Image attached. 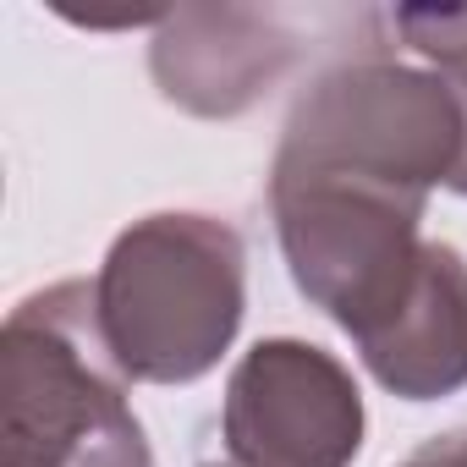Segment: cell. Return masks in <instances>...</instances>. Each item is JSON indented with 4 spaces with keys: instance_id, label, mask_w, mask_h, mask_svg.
Wrapping results in <instances>:
<instances>
[{
    "instance_id": "cell-1",
    "label": "cell",
    "mask_w": 467,
    "mask_h": 467,
    "mask_svg": "<svg viewBox=\"0 0 467 467\" xmlns=\"http://www.w3.org/2000/svg\"><path fill=\"white\" fill-rule=\"evenodd\" d=\"M94 314L127 379H203L248 314V248L237 225L198 209L132 220L94 275Z\"/></svg>"
},
{
    "instance_id": "cell-2",
    "label": "cell",
    "mask_w": 467,
    "mask_h": 467,
    "mask_svg": "<svg viewBox=\"0 0 467 467\" xmlns=\"http://www.w3.org/2000/svg\"><path fill=\"white\" fill-rule=\"evenodd\" d=\"M94 314V281H56L0 325V467H154Z\"/></svg>"
},
{
    "instance_id": "cell-3",
    "label": "cell",
    "mask_w": 467,
    "mask_h": 467,
    "mask_svg": "<svg viewBox=\"0 0 467 467\" xmlns=\"http://www.w3.org/2000/svg\"><path fill=\"white\" fill-rule=\"evenodd\" d=\"M467 143L456 78L390 56L319 72L286 110L270 176H336L429 198L451 187Z\"/></svg>"
},
{
    "instance_id": "cell-4",
    "label": "cell",
    "mask_w": 467,
    "mask_h": 467,
    "mask_svg": "<svg viewBox=\"0 0 467 467\" xmlns=\"http://www.w3.org/2000/svg\"><path fill=\"white\" fill-rule=\"evenodd\" d=\"M423 209L429 198L368 182L270 176V214L292 286L352 341L407 292L423 254Z\"/></svg>"
},
{
    "instance_id": "cell-5",
    "label": "cell",
    "mask_w": 467,
    "mask_h": 467,
    "mask_svg": "<svg viewBox=\"0 0 467 467\" xmlns=\"http://www.w3.org/2000/svg\"><path fill=\"white\" fill-rule=\"evenodd\" d=\"M363 429L368 412L352 368L314 341L270 336L225 379L220 440L231 467H352Z\"/></svg>"
},
{
    "instance_id": "cell-6",
    "label": "cell",
    "mask_w": 467,
    "mask_h": 467,
    "mask_svg": "<svg viewBox=\"0 0 467 467\" xmlns=\"http://www.w3.org/2000/svg\"><path fill=\"white\" fill-rule=\"evenodd\" d=\"M297 61V34L281 12L259 6H176L154 28V88L203 121L254 110Z\"/></svg>"
},
{
    "instance_id": "cell-7",
    "label": "cell",
    "mask_w": 467,
    "mask_h": 467,
    "mask_svg": "<svg viewBox=\"0 0 467 467\" xmlns=\"http://www.w3.org/2000/svg\"><path fill=\"white\" fill-rule=\"evenodd\" d=\"M363 368L401 401H440L467 385V259L423 243L407 292L352 341Z\"/></svg>"
},
{
    "instance_id": "cell-8",
    "label": "cell",
    "mask_w": 467,
    "mask_h": 467,
    "mask_svg": "<svg viewBox=\"0 0 467 467\" xmlns=\"http://www.w3.org/2000/svg\"><path fill=\"white\" fill-rule=\"evenodd\" d=\"M396 34L451 78L467 72V6H396L390 12Z\"/></svg>"
},
{
    "instance_id": "cell-9",
    "label": "cell",
    "mask_w": 467,
    "mask_h": 467,
    "mask_svg": "<svg viewBox=\"0 0 467 467\" xmlns=\"http://www.w3.org/2000/svg\"><path fill=\"white\" fill-rule=\"evenodd\" d=\"M401 467H467V429H451V434H434L423 451H412Z\"/></svg>"
},
{
    "instance_id": "cell-10",
    "label": "cell",
    "mask_w": 467,
    "mask_h": 467,
    "mask_svg": "<svg viewBox=\"0 0 467 467\" xmlns=\"http://www.w3.org/2000/svg\"><path fill=\"white\" fill-rule=\"evenodd\" d=\"M456 94H462V110H467V72H456ZM451 192L467 198V143H462V165H456V176H451Z\"/></svg>"
}]
</instances>
